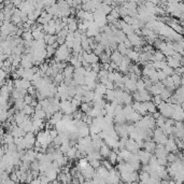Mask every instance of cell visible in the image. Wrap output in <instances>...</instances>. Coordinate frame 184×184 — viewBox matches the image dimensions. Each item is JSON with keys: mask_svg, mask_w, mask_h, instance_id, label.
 Masks as SVG:
<instances>
[{"mask_svg": "<svg viewBox=\"0 0 184 184\" xmlns=\"http://www.w3.org/2000/svg\"><path fill=\"white\" fill-rule=\"evenodd\" d=\"M152 153L149 152V151H147V150H139L138 152V156L139 158H140V161L142 165H147L149 164L150 159H151V157H152Z\"/></svg>", "mask_w": 184, "mask_h": 184, "instance_id": "cell-1", "label": "cell"}, {"mask_svg": "<svg viewBox=\"0 0 184 184\" xmlns=\"http://www.w3.org/2000/svg\"><path fill=\"white\" fill-rule=\"evenodd\" d=\"M95 95L96 96H100V97H104V95H106L107 91H108V88H107V86L104 85V83H101V82H99V83H97V85H96L95 87Z\"/></svg>", "mask_w": 184, "mask_h": 184, "instance_id": "cell-2", "label": "cell"}, {"mask_svg": "<svg viewBox=\"0 0 184 184\" xmlns=\"http://www.w3.org/2000/svg\"><path fill=\"white\" fill-rule=\"evenodd\" d=\"M125 91L127 92H135L137 91V81H134L131 79H128V80L125 82Z\"/></svg>", "mask_w": 184, "mask_h": 184, "instance_id": "cell-3", "label": "cell"}, {"mask_svg": "<svg viewBox=\"0 0 184 184\" xmlns=\"http://www.w3.org/2000/svg\"><path fill=\"white\" fill-rule=\"evenodd\" d=\"M123 57L124 55H122L118 50H115V51L112 52V54H111V61H114L115 64H118V66H120L122 61H123Z\"/></svg>", "mask_w": 184, "mask_h": 184, "instance_id": "cell-4", "label": "cell"}, {"mask_svg": "<svg viewBox=\"0 0 184 184\" xmlns=\"http://www.w3.org/2000/svg\"><path fill=\"white\" fill-rule=\"evenodd\" d=\"M74 71H75V68L74 66H72L71 64L68 65V66L64 69L63 73L65 75V78H68V79H73V74H74Z\"/></svg>", "mask_w": 184, "mask_h": 184, "instance_id": "cell-5", "label": "cell"}, {"mask_svg": "<svg viewBox=\"0 0 184 184\" xmlns=\"http://www.w3.org/2000/svg\"><path fill=\"white\" fill-rule=\"evenodd\" d=\"M96 173H97L99 177H101L102 179H106V180H107V178H108V177H109V175H110V170L108 169V168H106L104 166H102V165H101V166L99 167L98 169H96Z\"/></svg>", "mask_w": 184, "mask_h": 184, "instance_id": "cell-6", "label": "cell"}, {"mask_svg": "<svg viewBox=\"0 0 184 184\" xmlns=\"http://www.w3.org/2000/svg\"><path fill=\"white\" fill-rule=\"evenodd\" d=\"M156 142H154V141L152 140H144V150H147V151H149V152H151L153 154V153H155V150H156Z\"/></svg>", "mask_w": 184, "mask_h": 184, "instance_id": "cell-7", "label": "cell"}, {"mask_svg": "<svg viewBox=\"0 0 184 184\" xmlns=\"http://www.w3.org/2000/svg\"><path fill=\"white\" fill-rule=\"evenodd\" d=\"M126 56H128V57L130 58V61H134V63H138L139 61V57H140V53H138L137 51H135L134 49H130L129 52H128V54L126 55Z\"/></svg>", "mask_w": 184, "mask_h": 184, "instance_id": "cell-8", "label": "cell"}, {"mask_svg": "<svg viewBox=\"0 0 184 184\" xmlns=\"http://www.w3.org/2000/svg\"><path fill=\"white\" fill-rule=\"evenodd\" d=\"M150 181H151V175H150V173L142 170L139 173V182H141V183H147Z\"/></svg>", "mask_w": 184, "mask_h": 184, "instance_id": "cell-9", "label": "cell"}, {"mask_svg": "<svg viewBox=\"0 0 184 184\" xmlns=\"http://www.w3.org/2000/svg\"><path fill=\"white\" fill-rule=\"evenodd\" d=\"M31 31H32V36H34V39H35V40H41V39H44L45 32H44L43 30H39V29L31 28Z\"/></svg>", "mask_w": 184, "mask_h": 184, "instance_id": "cell-10", "label": "cell"}, {"mask_svg": "<svg viewBox=\"0 0 184 184\" xmlns=\"http://www.w3.org/2000/svg\"><path fill=\"white\" fill-rule=\"evenodd\" d=\"M44 41L46 42V44H49V45H53V44L57 41V35L45 34V36H44Z\"/></svg>", "mask_w": 184, "mask_h": 184, "instance_id": "cell-11", "label": "cell"}, {"mask_svg": "<svg viewBox=\"0 0 184 184\" xmlns=\"http://www.w3.org/2000/svg\"><path fill=\"white\" fill-rule=\"evenodd\" d=\"M99 152H100V154L102 155V157L104 158H108L110 152H111V147L104 142V143L102 144V147H100V150H99Z\"/></svg>", "mask_w": 184, "mask_h": 184, "instance_id": "cell-12", "label": "cell"}, {"mask_svg": "<svg viewBox=\"0 0 184 184\" xmlns=\"http://www.w3.org/2000/svg\"><path fill=\"white\" fill-rule=\"evenodd\" d=\"M129 50H130V47H128L124 42H121V43L118 44V51L121 53L122 55H124V56H126V55L128 54Z\"/></svg>", "mask_w": 184, "mask_h": 184, "instance_id": "cell-13", "label": "cell"}, {"mask_svg": "<svg viewBox=\"0 0 184 184\" xmlns=\"http://www.w3.org/2000/svg\"><path fill=\"white\" fill-rule=\"evenodd\" d=\"M118 153L116 152L115 150L112 149V151L110 152L109 156H108V159L112 163V165H115V164H118Z\"/></svg>", "mask_w": 184, "mask_h": 184, "instance_id": "cell-14", "label": "cell"}, {"mask_svg": "<svg viewBox=\"0 0 184 184\" xmlns=\"http://www.w3.org/2000/svg\"><path fill=\"white\" fill-rule=\"evenodd\" d=\"M141 95V100L142 101H150L152 99V94L150 93L149 89H144L142 92H140Z\"/></svg>", "mask_w": 184, "mask_h": 184, "instance_id": "cell-15", "label": "cell"}, {"mask_svg": "<svg viewBox=\"0 0 184 184\" xmlns=\"http://www.w3.org/2000/svg\"><path fill=\"white\" fill-rule=\"evenodd\" d=\"M106 99L108 100V102H112L115 100V89H108L104 95Z\"/></svg>", "mask_w": 184, "mask_h": 184, "instance_id": "cell-16", "label": "cell"}, {"mask_svg": "<svg viewBox=\"0 0 184 184\" xmlns=\"http://www.w3.org/2000/svg\"><path fill=\"white\" fill-rule=\"evenodd\" d=\"M32 118H41V120H46V112L43 109L41 110H37L35 111L34 115H32Z\"/></svg>", "mask_w": 184, "mask_h": 184, "instance_id": "cell-17", "label": "cell"}, {"mask_svg": "<svg viewBox=\"0 0 184 184\" xmlns=\"http://www.w3.org/2000/svg\"><path fill=\"white\" fill-rule=\"evenodd\" d=\"M64 80H65V75H64L63 71L58 72L57 74L54 77V84L55 85H59V84L63 83Z\"/></svg>", "mask_w": 184, "mask_h": 184, "instance_id": "cell-18", "label": "cell"}, {"mask_svg": "<svg viewBox=\"0 0 184 184\" xmlns=\"http://www.w3.org/2000/svg\"><path fill=\"white\" fill-rule=\"evenodd\" d=\"M99 59H100L101 64L111 63V55H109L108 53L104 52V53H101V54L99 55Z\"/></svg>", "mask_w": 184, "mask_h": 184, "instance_id": "cell-19", "label": "cell"}, {"mask_svg": "<svg viewBox=\"0 0 184 184\" xmlns=\"http://www.w3.org/2000/svg\"><path fill=\"white\" fill-rule=\"evenodd\" d=\"M145 104H147V112L150 113H155L156 112V104L153 102V101H145Z\"/></svg>", "mask_w": 184, "mask_h": 184, "instance_id": "cell-20", "label": "cell"}, {"mask_svg": "<svg viewBox=\"0 0 184 184\" xmlns=\"http://www.w3.org/2000/svg\"><path fill=\"white\" fill-rule=\"evenodd\" d=\"M45 50H46V53H47V58H51L52 56H55V53H56V50L57 49H55L53 45H49L47 44Z\"/></svg>", "mask_w": 184, "mask_h": 184, "instance_id": "cell-21", "label": "cell"}, {"mask_svg": "<svg viewBox=\"0 0 184 184\" xmlns=\"http://www.w3.org/2000/svg\"><path fill=\"white\" fill-rule=\"evenodd\" d=\"M23 112L26 115H32L35 113V108H34L31 104H26V106L24 107Z\"/></svg>", "mask_w": 184, "mask_h": 184, "instance_id": "cell-22", "label": "cell"}, {"mask_svg": "<svg viewBox=\"0 0 184 184\" xmlns=\"http://www.w3.org/2000/svg\"><path fill=\"white\" fill-rule=\"evenodd\" d=\"M144 89H147V87H145V82H144L143 79H139V80L137 81V91L142 92Z\"/></svg>", "mask_w": 184, "mask_h": 184, "instance_id": "cell-23", "label": "cell"}, {"mask_svg": "<svg viewBox=\"0 0 184 184\" xmlns=\"http://www.w3.org/2000/svg\"><path fill=\"white\" fill-rule=\"evenodd\" d=\"M22 38H23L25 41L28 40H34V36H32V31L31 30H26L24 31V34L22 35Z\"/></svg>", "mask_w": 184, "mask_h": 184, "instance_id": "cell-24", "label": "cell"}, {"mask_svg": "<svg viewBox=\"0 0 184 184\" xmlns=\"http://www.w3.org/2000/svg\"><path fill=\"white\" fill-rule=\"evenodd\" d=\"M83 114L84 112L82 111V110H75L74 112L72 113V115H73V120H82V118H83Z\"/></svg>", "mask_w": 184, "mask_h": 184, "instance_id": "cell-25", "label": "cell"}, {"mask_svg": "<svg viewBox=\"0 0 184 184\" xmlns=\"http://www.w3.org/2000/svg\"><path fill=\"white\" fill-rule=\"evenodd\" d=\"M108 75H109V70L101 69L100 71L98 72V80H100V79H106V78H108Z\"/></svg>", "mask_w": 184, "mask_h": 184, "instance_id": "cell-26", "label": "cell"}, {"mask_svg": "<svg viewBox=\"0 0 184 184\" xmlns=\"http://www.w3.org/2000/svg\"><path fill=\"white\" fill-rule=\"evenodd\" d=\"M89 164L92 165L95 169H98L101 166V159H92V161H89Z\"/></svg>", "mask_w": 184, "mask_h": 184, "instance_id": "cell-27", "label": "cell"}, {"mask_svg": "<svg viewBox=\"0 0 184 184\" xmlns=\"http://www.w3.org/2000/svg\"><path fill=\"white\" fill-rule=\"evenodd\" d=\"M91 66H92V69L97 72V73L101 70V64H99V61H98V63L91 64Z\"/></svg>", "mask_w": 184, "mask_h": 184, "instance_id": "cell-28", "label": "cell"}, {"mask_svg": "<svg viewBox=\"0 0 184 184\" xmlns=\"http://www.w3.org/2000/svg\"><path fill=\"white\" fill-rule=\"evenodd\" d=\"M68 34H69V29H68V27H66V28L61 29V31H59V32L57 34V36H59V37L66 38L67 36H68Z\"/></svg>", "mask_w": 184, "mask_h": 184, "instance_id": "cell-29", "label": "cell"}, {"mask_svg": "<svg viewBox=\"0 0 184 184\" xmlns=\"http://www.w3.org/2000/svg\"><path fill=\"white\" fill-rule=\"evenodd\" d=\"M34 98H36V97H34V96H31L30 94H27L25 97H24V100H25V104H31V102H32V100H34Z\"/></svg>", "mask_w": 184, "mask_h": 184, "instance_id": "cell-30", "label": "cell"}, {"mask_svg": "<svg viewBox=\"0 0 184 184\" xmlns=\"http://www.w3.org/2000/svg\"><path fill=\"white\" fill-rule=\"evenodd\" d=\"M71 104H73L74 107H80L81 106V104H82V100L81 99H79V98H77V97H72V99H71Z\"/></svg>", "mask_w": 184, "mask_h": 184, "instance_id": "cell-31", "label": "cell"}, {"mask_svg": "<svg viewBox=\"0 0 184 184\" xmlns=\"http://www.w3.org/2000/svg\"><path fill=\"white\" fill-rule=\"evenodd\" d=\"M132 98H134V100L136 101H142L141 100V95H140V92L139 91H135V92H132Z\"/></svg>", "mask_w": 184, "mask_h": 184, "instance_id": "cell-32", "label": "cell"}, {"mask_svg": "<svg viewBox=\"0 0 184 184\" xmlns=\"http://www.w3.org/2000/svg\"><path fill=\"white\" fill-rule=\"evenodd\" d=\"M57 42L59 43V45H61V44H65V43H66V38L57 36Z\"/></svg>", "mask_w": 184, "mask_h": 184, "instance_id": "cell-33", "label": "cell"}, {"mask_svg": "<svg viewBox=\"0 0 184 184\" xmlns=\"http://www.w3.org/2000/svg\"><path fill=\"white\" fill-rule=\"evenodd\" d=\"M104 4H107V6H112L113 3V0H102V2Z\"/></svg>", "mask_w": 184, "mask_h": 184, "instance_id": "cell-34", "label": "cell"}]
</instances>
